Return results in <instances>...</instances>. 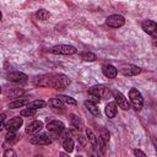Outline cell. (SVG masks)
Returning a JSON list of instances; mask_svg holds the SVG:
<instances>
[{
  "instance_id": "e0dca14e",
  "label": "cell",
  "mask_w": 157,
  "mask_h": 157,
  "mask_svg": "<svg viewBox=\"0 0 157 157\" xmlns=\"http://www.w3.org/2000/svg\"><path fill=\"white\" fill-rule=\"evenodd\" d=\"M28 103H29V101H28L27 98H17V99H15L13 102H10V103H9V108H11V109L21 108V107H23V105H27Z\"/></svg>"
},
{
  "instance_id": "5b68a950",
  "label": "cell",
  "mask_w": 157,
  "mask_h": 157,
  "mask_svg": "<svg viewBox=\"0 0 157 157\" xmlns=\"http://www.w3.org/2000/svg\"><path fill=\"white\" fill-rule=\"evenodd\" d=\"M88 93L97 96L98 98H105L109 96V90L104 85H94L88 90Z\"/></svg>"
},
{
  "instance_id": "f1b7e54d",
  "label": "cell",
  "mask_w": 157,
  "mask_h": 157,
  "mask_svg": "<svg viewBox=\"0 0 157 157\" xmlns=\"http://www.w3.org/2000/svg\"><path fill=\"white\" fill-rule=\"evenodd\" d=\"M4 157H17V155L12 148H7L4 152Z\"/></svg>"
},
{
  "instance_id": "d6986e66",
  "label": "cell",
  "mask_w": 157,
  "mask_h": 157,
  "mask_svg": "<svg viewBox=\"0 0 157 157\" xmlns=\"http://www.w3.org/2000/svg\"><path fill=\"white\" fill-rule=\"evenodd\" d=\"M45 102L43 99H36V101H32L27 104V108L28 109H33V110H37V109H40V108H44L45 107Z\"/></svg>"
},
{
  "instance_id": "30bf717a",
  "label": "cell",
  "mask_w": 157,
  "mask_h": 157,
  "mask_svg": "<svg viewBox=\"0 0 157 157\" xmlns=\"http://www.w3.org/2000/svg\"><path fill=\"white\" fill-rule=\"evenodd\" d=\"M6 78L11 82H15V83H23L27 81V75L23 74V72H20V71H11L6 75Z\"/></svg>"
},
{
  "instance_id": "52a82bcc",
  "label": "cell",
  "mask_w": 157,
  "mask_h": 157,
  "mask_svg": "<svg viewBox=\"0 0 157 157\" xmlns=\"http://www.w3.org/2000/svg\"><path fill=\"white\" fill-rule=\"evenodd\" d=\"M119 71L125 76H135V75L141 72V69L136 65H132V64H123L119 67Z\"/></svg>"
},
{
  "instance_id": "277c9868",
  "label": "cell",
  "mask_w": 157,
  "mask_h": 157,
  "mask_svg": "<svg viewBox=\"0 0 157 157\" xmlns=\"http://www.w3.org/2000/svg\"><path fill=\"white\" fill-rule=\"evenodd\" d=\"M22 124H23V119L20 117H15L9 121H6L4 124V128L7 130V132H16L22 126Z\"/></svg>"
},
{
  "instance_id": "d6a6232c",
  "label": "cell",
  "mask_w": 157,
  "mask_h": 157,
  "mask_svg": "<svg viewBox=\"0 0 157 157\" xmlns=\"http://www.w3.org/2000/svg\"><path fill=\"white\" fill-rule=\"evenodd\" d=\"M59 156H60V157H69V153H66V152H60Z\"/></svg>"
},
{
  "instance_id": "44dd1931",
  "label": "cell",
  "mask_w": 157,
  "mask_h": 157,
  "mask_svg": "<svg viewBox=\"0 0 157 157\" xmlns=\"http://www.w3.org/2000/svg\"><path fill=\"white\" fill-rule=\"evenodd\" d=\"M74 146H75V142H74V140L71 137H66L63 141V147L66 151V153H71L74 151Z\"/></svg>"
},
{
  "instance_id": "2e32d148",
  "label": "cell",
  "mask_w": 157,
  "mask_h": 157,
  "mask_svg": "<svg viewBox=\"0 0 157 157\" xmlns=\"http://www.w3.org/2000/svg\"><path fill=\"white\" fill-rule=\"evenodd\" d=\"M104 112H105V115H107L108 118H114V117L117 115V113H118L117 103H115V102H109V103L105 105Z\"/></svg>"
},
{
  "instance_id": "4dcf8cb0",
  "label": "cell",
  "mask_w": 157,
  "mask_h": 157,
  "mask_svg": "<svg viewBox=\"0 0 157 157\" xmlns=\"http://www.w3.org/2000/svg\"><path fill=\"white\" fill-rule=\"evenodd\" d=\"M134 155H135V157H147L141 150H139V148H135L134 150Z\"/></svg>"
},
{
  "instance_id": "7c38bea8",
  "label": "cell",
  "mask_w": 157,
  "mask_h": 157,
  "mask_svg": "<svg viewBox=\"0 0 157 157\" xmlns=\"http://www.w3.org/2000/svg\"><path fill=\"white\" fill-rule=\"evenodd\" d=\"M156 28H157V25L155 21H151V20H146L142 22V29L147 33V34H151L152 37H156Z\"/></svg>"
},
{
  "instance_id": "8d00e7d4",
  "label": "cell",
  "mask_w": 157,
  "mask_h": 157,
  "mask_svg": "<svg viewBox=\"0 0 157 157\" xmlns=\"http://www.w3.org/2000/svg\"><path fill=\"white\" fill-rule=\"evenodd\" d=\"M77 157H82V156H77Z\"/></svg>"
},
{
  "instance_id": "3957f363",
  "label": "cell",
  "mask_w": 157,
  "mask_h": 157,
  "mask_svg": "<svg viewBox=\"0 0 157 157\" xmlns=\"http://www.w3.org/2000/svg\"><path fill=\"white\" fill-rule=\"evenodd\" d=\"M77 52V49L72 45L67 44H58L50 48V53L53 54H60V55H72Z\"/></svg>"
},
{
  "instance_id": "f546056e",
  "label": "cell",
  "mask_w": 157,
  "mask_h": 157,
  "mask_svg": "<svg viewBox=\"0 0 157 157\" xmlns=\"http://www.w3.org/2000/svg\"><path fill=\"white\" fill-rule=\"evenodd\" d=\"M88 101H90V102H92V103H94V104H97V103H99V101H101V98H98L97 96H93V94H90V97H88Z\"/></svg>"
},
{
  "instance_id": "ffe728a7",
  "label": "cell",
  "mask_w": 157,
  "mask_h": 157,
  "mask_svg": "<svg viewBox=\"0 0 157 157\" xmlns=\"http://www.w3.org/2000/svg\"><path fill=\"white\" fill-rule=\"evenodd\" d=\"M86 135H87V139L90 141V144L92 145L93 150H97L98 148V141H97V137L96 135L93 134V131L91 129H86Z\"/></svg>"
},
{
  "instance_id": "d4e9b609",
  "label": "cell",
  "mask_w": 157,
  "mask_h": 157,
  "mask_svg": "<svg viewBox=\"0 0 157 157\" xmlns=\"http://www.w3.org/2000/svg\"><path fill=\"white\" fill-rule=\"evenodd\" d=\"M98 137L107 144L109 141V139H110V134H109V131L105 128H101V131H99V136Z\"/></svg>"
},
{
  "instance_id": "74e56055",
  "label": "cell",
  "mask_w": 157,
  "mask_h": 157,
  "mask_svg": "<svg viewBox=\"0 0 157 157\" xmlns=\"http://www.w3.org/2000/svg\"><path fill=\"white\" fill-rule=\"evenodd\" d=\"M92 157H96V156H92Z\"/></svg>"
},
{
  "instance_id": "4fadbf2b",
  "label": "cell",
  "mask_w": 157,
  "mask_h": 157,
  "mask_svg": "<svg viewBox=\"0 0 157 157\" xmlns=\"http://www.w3.org/2000/svg\"><path fill=\"white\" fill-rule=\"evenodd\" d=\"M102 72H103V75H104L105 77H108V78H115L117 75H118L117 67L113 66V65H110V64L103 65V66H102Z\"/></svg>"
},
{
  "instance_id": "8992f818",
  "label": "cell",
  "mask_w": 157,
  "mask_h": 157,
  "mask_svg": "<svg viewBox=\"0 0 157 157\" xmlns=\"http://www.w3.org/2000/svg\"><path fill=\"white\" fill-rule=\"evenodd\" d=\"M105 23H107L109 27H112V28H119V27L124 26L125 18H124L121 15H110V16L107 17Z\"/></svg>"
},
{
  "instance_id": "cb8c5ba5",
  "label": "cell",
  "mask_w": 157,
  "mask_h": 157,
  "mask_svg": "<svg viewBox=\"0 0 157 157\" xmlns=\"http://www.w3.org/2000/svg\"><path fill=\"white\" fill-rule=\"evenodd\" d=\"M56 98H59L63 103H66V104H71V105H76V101L72 98V97H70V96H64V94H60V96H58Z\"/></svg>"
},
{
  "instance_id": "8fae6325",
  "label": "cell",
  "mask_w": 157,
  "mask_h": 157,
  "mask_svg": "<svg viewBox=\"0 0 157 157\" xmlns=\"http://www.w3.org/2000/svg\"><path fill=\"white\" fill-rule=\"evenodd\" d=\"M42 129H43V123L40 120H34L31 124H28V126L26 128V134L34 135V134H38Z\"/></svg>"
},
{
  "instance_id": "e575fe53",
  "label": "cell",
  "mask_w": 157,
  "mask_h": 157,
  "mask_svg": "<svg viewBox=\"0 0 157 157\" xmlns=\"http://www.w3.org/2000/svg\"><path fill=\"white\" fill-rule=\"evenodd\" d=\"M1 17H2V13H1V11H0V21H1Z\"/></svg>"
},
{
  "instance_id": "7a4b0ae2",
  "label": "cell",
  "mask_w": 157,
  "mask_h": 157,
  "mask_svg": "<svg viewBox=\"0 0 157 157\" xmlns=\"http://www.w3.org/2000/svg\"><path fill=\"white\" fill-rule=\"evenodd\" d=\"M129 103L136 109V110H141L144 107V98L142 94L140 93V91H137V88H131L129 91Z\"/></svg>"
},
{
  "instance_id": "6da1fadb",
  "label": "cell",
  "mask_w": 157,
  "mask_h": 157,
  "mask_svg": "<svg viewBox=\"0 0 157 157\" xmlns=\"http://www.w3.org/2000/svg\"><path fill=\"white\" fill-rule=\"evenodd\" d=\"M70 85V78L64 74H56V75H49L48 78V87L55 88V90H64Z\"/></svg>"
},
{
  "instance_id": "9c48e42d",
  "label": "cell",
  "mask_w": 157,
  "mask_h": 157,
  "mask_svg": "<svg viewBox=\"0 0 157 157\" xmlns=\"http://www.w3.org/2000/svg\"><path fill=\"white\" fill-rule=\"evenodd\" d=\"M29 142L32 145H37V146H47V145L52 144V139L45 134H40V135H36V136L31 137Z\"/></svg>"
},
{
  "instance_id": "484cf974",
  "label": "cell",
  "mask_w": 157,
  "mask_h": 157,
  "mask_svg": "<svg viewBox=\"0 0 157 157\" xmlns=\"http://www.w3.org/2000/svg\"><path fill=\"white\" fill-rule=\"evenodd\" d=\"M81 58H82V60H85V61H94V60L97 59L96 54H93V53H91V52H83V53L81 54Z\"/></svg>"
},
{
  "instance_id": "603a6c76",
  "label": "cell",
  "mask_w": 157,
  "mask_h": 157,
  "mask_svg": "<svg viewBox=\"0 0 157 157\" xmlns=\"http://www.w3.org/2000/svg\"><path fill=\"white\" fill-rule=\"evenodd\" d=\"M36 16H37V18L40 20V21H47V20L50 17V12H49L48 10H45V9H39V10L36 12Z\"/></svg>"
},
{
  "instance_id": "d590c367",
  "label": "cell",
  "mask_w": 157,
  "mask_h": 157,
  "mask_svg": "<svg viewBox=\"0 0 157 157\" xmlns=\"http://www.w3.org/2000/svg\"><path fill=\"white\" fill-rule=\"evenodd\" d=\"M0 93H1V86H0Z\"/></svg>"
},
{
  "instance_id": "1f68e13d",
  "label": "cell",
  "mask_w": 157,
  "mask_h": 157,
  "mask_svg": "<svg viewBox=\"0 0 157 157\" xmlns=\"http://www.w3.org/2000/svg\"><path fill=\"white\" fill-rule=\"evenodd\" d=\"M4 121H5V114H0V130L4 128Z\"/></svg>"
},
{
  "instance_id": "83f0119b",
  "label": "cell",
  "mask_w": 157,
  "mask_h": 157,
  "mask_svg": "<svg viewBox=\"0 0 157 157\" xmlns=\"http://www.w3.org/2000/svg\"><path fill=\"white\" fill-rule=\"evenodd\" d=\"M36 112H37V110L26 108V109H23V110L21 112V117H33V115L36 114Z\"/></svg>"
},
{
  "instance_id": "4316f807",
  "label": "cell",
  "mask_w": 157,
  "mask_h": 157,
  "mask_svg": "<svg viewBox=\"0 0 157 157\" xmlns=\"http://www.w3.org/2000/svg\"><path fill=\"white\" fill-rule=\"evenodd\" d=\"M49 104L53 108H63L64 107V103L59 98H52V99H49Z\"/></svg>"
},
{
  "instance_id": "836d02e7",
  "label": "cell",
  "mask_w": 157,
  "mask_h": 157,
  "mask_svg": "<svg viewBox=\"0 0 157 157\" xmlns=\"http://www.w3.org/2000/svg\"><path fill=\"white\" fill-rule=\"evenodd\" d=\"M34 157H43V156H42V155H36Z\"/></svg>"
},
{
  "instance_id": "7402d4cb",
  "label": "cell",
  "mask_w": 157,
  "mask_h": 157,
  "mask_svg": "<svg viewBox=\"0 0 157 157\" xmlns=\"http://www.w3.org/2000/svg\"><path fill=\"white\" fill-rule=\"evenodd\" d=\"M85 105H86V108L88 109V112H90L92 115H94V117L99 115V109L97 108V104H94V103H92V102H90V101H86V102H85Z\"/></svg>"
},
{
  "instance_id": "ac0fdd59",
  "label": "cell",
  "mask_w": 157,
  "mask_h": 157,
  "mask_svg": "<svg viewBox=\"0 0 157 157\" xmlns=\"http://www.w3.org/2000/svg\"><path fill=\"white\" fill-rule=\"evenodd\" d=\"M70 123H71V125H72L76 130H82V129H83V123H82V120H81L77 115H75V114H71V115H70Z\"/></svg>"
},
{
  "instance_id": "5bb4252c",
  "label": "cell",
  "mask_w": 157,
  "mask_h": 157,
  "mask_svg": "<svg viewBox=\"0 0 157 157\" xmlns=\"http://www.w3.org/2000/svg\"><path fill=\"white\" fill-rule=\"evenodd\" d=\"M47 129L48 131H52V132H60L65 129V125L63 121H59V120H50L48 124H47Z\"/></svg>"
},
{
  "instance_id": "ba28073f",
  "label": "cell",
  "mask_w": 157,
  "mask_h": 157,
  "mask_svg": "<svg viewBox=\"0 0 157 157\" xmlns=\"http://www.w3.org/2000/svg\"><path fill=\"white\" fill-rule=\"evenodd\" d=\"M113 97H114V99H115V103H118V105H119L120 108H123V109H125V110L130 109V103H129L128 98H126L121 92H119V91H113Z\"/></svg>"
},
{
  "instance_id": "9a60e30c",
  "label": "cell",
  "mask_w": 157,
  "mask_h": 157,
  "mask_svg": "<svg viewBox=\"0 0 157 157\" xmlns=\"http://www.w3.org/2000/svg\"><path fill=\"white\" fill-rule=\"evenodd\" d=\"M18 140V136L16 135V132H7V135L5 136V141H4V147L7 150L10 148L13 144H16Z\"/></svg>"
}]
</instances>
